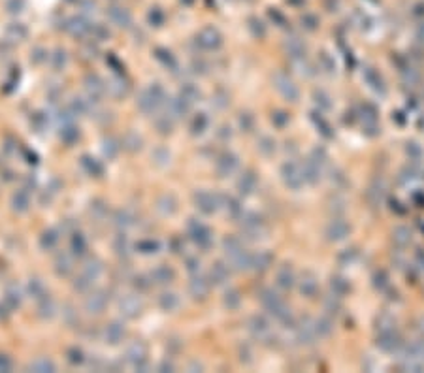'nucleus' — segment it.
Masks as SVG:
<instances>
[{"label": "nucleus", "instance_id": "1", "mask_svg": "<svg viewBox=\"0 0 424 373\" xmlns=\"http://www.w3.org/2000/svg\"><path fill=\"white\" fill-rule=\"evenodd\" d=\"M162 98H164V93L159 85H151L144 89L140 93V98H138V108L144 111V113H155V111L161 108Z\"/></svg>", "mask_w": 424, "mask_h": 373}, {"label": "nucleus", "instance_id": "2", "mask_svg": "<svg viewBox=\"0 0 424 373\" xmlns=\"http://www.w3.org/2000/svg\"><path fill=\"white\" fill-rule=\"evenodd\" d=\"M281 176H283L285 185L290 186V188H300V186L305 183L304 170H302V166H298L296 162H287V164H283Z\"/></svg>", "mask_w": 424, "mask_h": 373}, {"label": "nucleus", "instance_id": "3", "mask_svg": "<svg viewBox=\"0 0 424 373\" xmlns=\"http://www.w3.org/2000/svg\"><path fill=\"white\" fill-rule=\"evenodd\" d=\"M189 236L202 249H208L212 245V232L206 228L202 222H189Z\"/></svg>", "mask_w": 424, "mask_h": 373}, {"label": "nucleus", "instance_id": "4", "mask_svg": "<svg viewBox=\"0 0 424 373\" xmlns=\"http://www.w3.org/2000/svg\"><path fill=\"white\" fill-rule=\"evenodd\" d=\"M195 203L200 211L206 213V215H210V213H213L215 209H217L219 200H217V196L212 194V192H208V190H200V192H196L195 194Z\"/></svg>", "mask_w": 424, "mask_h": 373}, {"label": "nucleus", "instance_id": "5", "mask_svg": "<svg viewBox=\"0 0 424 373\" xmlns=\"http://www.w3.org/2000/svg\"><path fill=\"white\" fill-rule=\"evenodd\" d=\"M237 157L236 155H232V153H224L222 157H220L219 161H217V174H219V178H228L232 176L234 172L237 170Z\"/></svg>", "mask_w": 424, "mask_h": 373}, {"label": "nucleus", "instance_id": "6", "mask_svg": "<svg viewBox=\"0 0 424 373\" xmlns=\"http://www.w3.org/2000/svg\"><path fill=\"white\" fill-rule=\"evenodd\" d=\"M275 89L279 91L287 100L290 102H294L298 98V89H296V85H294V81L292 79H288L287 76H281V74H277L275 76Z\"/></svg>", "mask_w": 424, "mask_h": 373}, {"label": "nucleus", "instance_id": "7", "mask_svg": "<svg viewBox=\"0 0 424 373\" xmlns=\"http://www.w3.org/2000/svg\"><path fill=\"white\" fill-rule=\"evenodd\" d=\"M147 351H145V347L142 345V343H134V345H130L127 351V358H128V362L134 366L136 370H142L145 366V362H147Z\"/></svg>", "mask_w": 424, "mask_h": 373}, {"label": "nucleus", "instance_id": "8", "mask_svg": "<svg viewBox=\"0 0 424 373\" xmlns=\"http://www.w3.org/2000/svg\"><path fill=\"white\" fill-rule=\"evenodd\" d=\"M349 234V224L345 220H332L330 224H328V228H326V236L328 239H334V241H339V239H343V237Z\"/></svg>", "mask_w": 424, "mask_h": 373}, {"label": "nucleus", "instance_id": "9", "mask_svg": "<svg viewBox=\"0 0 424 373\" xmlns=\"http://www.w3.org/2000/svg\"><path fill=\"white\" fill-rule=\"evenodd\" d=\"M249 324H251V326H249V330L253 332L256 338H264V336H268V334L271 332L270 322L266 321L264 317H253Z\"/></svg>", "mask_w": 424, "mask_h": 373}, {"label": "nucleus", "instance_id": "10", "mask_svg": "<svg viewBox=\"0 0 424 373\" xmlns=\"http://www.w3.org/2000/svg\"><path fill=\"white\" fill-rule=\"evenodd\" d=\"M189 290L195 298H206L208 292H210V283L202 277H195V279L189 283Z\"/></svg>", "mask_w": 424, "mask_h": 373}, {"label": "nucleus", "instance_id": "11", "mask_svg": "<svg viewBox=\"0 0 424 373\" xmlns=\"http://www.w3.org/2000/svg\"><path fill=\"white\" fill-rule=\"evenodd\" d=\"M106 302H108V300H106V296H104L102 292H94V294H91V296L87 298L85 307L89 309V313H102Z\"/></svg>", "mask_w": 424, "mask_h": 373}, {"label": "nucleus", "instance_id": "12", "mask_svg": "<svg viewBox=\"0 0 424 373\" xmlns=\"http://www.w3.org/2000/svg\"><path fill=\"white\" fill-rule=\"evenodd\" d=\"M237 188H239V192H243V194H251L254 188H256V176H254L253 172H247L243 174L239 181H237Z\"/></svg>", "mask_w": 424, "mask_h": 373}, {"label": "nucleus", "instance_id": "13", "mask_svg": "<svg viewBox=\"0 0 424 373\" xmlns=\"http://www.w3.org/2000/svg\"><path fill=\"white\" fill-rule=\"evenodd\" d=\"M140 309H142V304L134 296H127L121 302V313H125L127 317H136L140 313Z\"/></svg>", "mask_w": 424, "mask_h": 373}, {"label": "nucleus", "instance_id": "14", "mask_svg": "<svg viewBox=\"0 0 424 373\" xmlns=\"http://www.w3.org/2000/svg\"><path fill=\"white\" fill-rule=\"evenodd\" d=\"M123 338H125V328H123L121 324H117V322H113V324H110V326L106 328V339L110 341L111 345L123 341Z\"/></svg>", "mask_w": 424, "mask_h": 373}, {"label": "nucleus", "instance_id": "15", "mask_svg": "<svg viewBox=\"0 0 424 373\" xmlns=\"http://www.w3.org/2000/svg\"><path fill=\"white\" fill-rule=\"evenodd\" d=\"M208 34H210V36H206V32H202L200 43H202L206 49H217L220 45V36L215 32V30H212V28H208Z\"/></svg>", "mask_w": 424, "mask_h": 373}, {"label": "nucleus", "instance_id": "16", "mask_svg": "<svg viewBox=\"0 0 424 373\" xmlns=\"http://www.w3.org/2000/svg\"><path fill=\"white\" fill-rule=\"evenodd\" d=\"M28 203H30V200H28L26 192H23V190H17L15 194H13V198H11V205H13V209L19 213L26 211V209H28Z\"/></svg>", "mask_w": 424, "mask_h": 373}, {"label": "nucleus", "instance_id": "17", "mask_svg": "<svg viewBox=\"0 0 424 373\" xmlns=\"http://www.w3.org/2000/svg\"><path fill=\"white\" fill-rule=\"evenodd\" d=\"M151 277L157 281V283L164 285V283H170V281L174 279V271L170 270L168 266H159V268L151 273Z\"/></svg>", "mask_w": 424, "mask_h": 373}, {"label": "nucleus", "instance_id": "18", "mask_svg": "<svg viewBox=\"0 0 424 373\" xmlns=\"http://www.w3.org/2000/svg\"><path fill=\"white\" fill-rule=\"evenodd\" d=\"M277 285L283 288H290L294 285V275H292V271L288 268H281L277 271Z\"/></svg>", "mask_w": 424, "mask_h": 373}, {"label": "nucleus", "instance_id": "19", "mask_svg": "<svg viewBox=\"0 0 424 373\" xmlns=\"http://www.w3.org/2000/svg\"><path fill=\"white\" fill-rule=\"evenodd\" d=\"M83 273L85 275H87V277H91V279H96V277H98V275H100L102 273V266H100V262H98V260H89V262L85 264V270H83Z\"/></svg>", "mask_w": 424, "mask_h": 373}, {"label": "nucleus", "instance_id": "20", "mask_svg": "<svg viewBox=\"0 0 424 373\" xmlns=\"http://www.w3.org/2000/svg\"><path fill=\"white\" fill-rule=\"evenodd\" d=\"M178 305H179V298L176 296V294L168 292V294H162V296H161V307H162V309L172 311V309H176Z\"/></svg>", "mask_w": 424, "mask_h": 373}, {"label": "nucleus", "instance_id": "21", "mask_svg": "<svg viewBox=\"0 0 424 373\" xmlns=\"http://www.w3.org/2000/svg\"><path fill=\"white\" fill-rule=\"evenodd\" d=\"M271 262V256L266 253H258V254H253V268H260V270H266Z\"/></svg>", "mask_w": 424, "mask_h": 373}, {"label": "nucleus", "instance_id": "22", "mask_svg": "<svg viewBox=\"0 0 424 373\" xmlns=\"http://www.w3.org/2000/svg\"><path fill=\"white\" fill-rule=\"evenodd\" d=\"M212 279L215 283H222V281L228 279V270L222 266V264H217V266H213L212 270Z\"/></svg>", "mask_w": 424, "mask_h": 373}, {"label": "nucleus", "instance_id": "23", "mask_svg": "<svg viewBox=\"0 0 424 373\" xmlns=\"http://www.w3.org/2000/svg\"><path fill=\"white\" fill-rule=\"evenodd\" d=\"M30 368L36 370V372H53V370H55L53 362L47 360V358H40V360H36V362L30 364Z\"/></svg>", "mask_w": 424, "mask_h": 373}, {"label": "nucleus", "instance_id": "24", "mask_svg": "<svg viewBox=\"0 0 424 373\" xmlns=\"http://www.w3.org/2000/svg\"><path fill=\"white\" fill-rule=\"evenodd\" d=\"M208 127V117L204 115V113H200V115H196L195 119H193V132L195 134H202L204 132V128Z\"/></svg>", "mask_w": 424, "mask_h": 373}, {"label": "nucleus", "instance_id": "25", "mask_svg": "<svg viewBox=\"0 0 424 373\" xmlns=\"http://www.w3.org/2000/svg\"><path fill=\"white\" fill-rule=\"evenodd\" d=\"M72 249H74V253L76 254L85 253V249H87V241L83 239L81 234H74V237H72Z\"/></svg>", "mask_w": 424, "mask_h": 373}, {"label": "nucleus", "instance_id": "26", "mask_svg": "<svg viewBox=\"0 0 424 373\" xmlns=\"http://www.w3.org/2000/svg\"><path fill=\"white\" fill-rule=\"evenodd\" d=\"M42 247L43 249H51V247H55L57 245V241H59V236H55V232L53 230H49V232H45L42 236Z\"/></svg>", "mask_w": 424, "mask_h": 373}, {"label": "nucleus", "instance_id": "27", "mask_svg": "<svg viewBox=\"0 0 424 373\" xmlns=\"http://www.w3.org/2000/svg\"><path fill=\"white\" fill-rule=\"evenodd\" d=\"M38 311H40V315H43V317H51V313L55 311V305H53V302H51V298H43V304L38 305Z\"/></svg>", "mask_w": 424, "mask_h": 373}, {"label": "nucleus", "instance_id": "28", "mask_svg": "<svg viewBox=\"0 0 424 373\" xmlns=\"http://www.w3.org/2000/svg\"><path fill=\"white\" fill-rule=\"evenodd\" d=\"M70 271H72L70 260H68L66 256H60L59 260H57V273H59V275H68Z\"/></svg>", "mask_w": 424, "mask_h": 373}, {"label": "nucleus", "instance_id": "29", "mask_svg": "<svg viewBox=\"0 0 424 373\" xmlns=\"http://www.w3.org/2000/svg\"><path fill=\"white\" fill-rule=\"evenodd\" d=\"M300 288H302V292H304L305 296H313L315 290H317V283L313 279H305Z\"/></svg>", "mask_w": 424, "mask_h": 373}, {"label": "nucleus", "instance_id": "30", "mask_svg": "<svg viewBox=\"0 0 424 373\" xmlns=\"http://www.w3.org/2000/svg\"><path fill=\"white\" fill-rule=\"evenodd\" d=\"M315 328H317V334H319V338H321V336H326V334H330V322L328 321H324V319H322V321H317L315 322Z\"/></svg>", "mask_w": 424, "mask_h": 373}, {"label": "nucleus", "instance_id": "31", "mask_svg": "<svg viewBox=\"0 0 424 373\" xmlns=\"http://www.w3.org/2000/svg\"><path fill=\"white\" fill-rule=\"evenodd\" d=\"M409 236H411V234H409L407 230L398 228L396 230V237H394V239H396L398 243H406V241H409Z\"/></svg>", "mask_w": 424, "mask_h": 373}, {"label": "nucleus", "instance_id": "32", "mask_svg": "<svg viewBox=\"0 0 424 373\" xmlns=\"http://www.w3.org/2000/svg\"><path fill=\"white\" fill-rule=\"evenodd\" d=\"M28 290H30V294H36L38 290H43V285L40 283V281H30V285H28Z\"/></svg>", "mask_w": 424, "mask_h": 373}, {"label": "nucleus", "instance_id": "33", "mask_svg": "<svg viewBox=\"0 0 424 373\" xmlns=\"http://www.w3.org/2000/svg\"><path fill=\"white\" fill-rule=\"evenodd\" d=\"M0 360H2V355H0Z\"/></svg>", "mask_w": 424, "mask_h": 373}]
</instances>
